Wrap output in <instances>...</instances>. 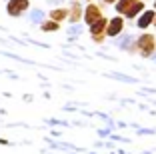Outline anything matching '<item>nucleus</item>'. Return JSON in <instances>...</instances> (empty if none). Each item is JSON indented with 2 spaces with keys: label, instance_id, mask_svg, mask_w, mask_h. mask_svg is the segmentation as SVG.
Listing matches in <instances>:
<instances>
[{
  "label": "nucleus",
  "instance_id": "obj_1",
  "mask_svg": "<svg viewBox=\"0 0 156 154\" xmlns=\"http://www.w3.org/2000/svg\"><path fill=\"white\" fill-rule=\"evenodd\" d=\"M130 52H138L142 58H150V56L156 52V38H154V34L142 32V34L136 38V42L130 46Z\"/></svg>",
  "mask_w": 156,
  "mask_h": 154
},
{
  "label": "nucleus",
  "instance_id": "obj_2",
  "mask_svg": "<svg viewBox=\"0 0 156 154\" xmlns=\"http://www.w3.org/2000/svg\"><path fill=\"white\" fill-rule=\"evenodd\" d=\"M106 24H108V18L102 16V18H98L94 24L88 26L90 36H92V40L96 42V44H102V42H104V38H106Z\"/></svg>",
  "mask_w": 156,
  "mask_h": 154
},
{
  "label": "nucleus",
  "instance_id": "obj_3",
  "mask_svg": "<svg viewBox=\"0 0 156 154\" xmlns=\"http://www.w3.org/2000/svg\"><path fill=\"white\" fill-rule=\"evenodd\" d=\"M30 8V0H6V14L12 18H18Z\"/></svg>",
  "mask_w": 156,
  "mask_h": 154
},
{
  "label": "nucleus",
  "instance_id": "obj_4",
  "mask_svg": "<svg viewBox=\"0 0 156 154\" xmlns=\"http://www.w3.org/2000/svg\"><path fill=\"white\" fill-rule=\"evenodd\" d=\"M104 14H102V8L98 4H94V2H88L86 6H84V12H82V20L90 26V24H94L98 18H102Z\"/></svg>",
  "mask_w": 156,
  "mask_h": 154
},
{
  "label": "nucleus",
  "instance_id": "obj_5",
  "mask_svg": "<svg viewBox=\"0 0 156 154\" xmlns=\"http://www.w3.org/2000/svg\"><path fill=\"white\" fill-rule=\"evenodd\" d=\"M124 30V16H114V18L108 20V24H106V36L108 38H116L118 34H122Z\"/></svg>",
  "mask_w": 156,
  "mask_h": 154
},
{
  "label": "nucleus",
  "instance_id": "obj_6",
  "mask_svg": "<svg viewBox=\"0 0 156 154\" xmlns=\"http://www.w3.org/2000/svg\"><path fill=\"white\" fill-rule=\"evenodd\" d=\"M82 12H84L82 2H80V0H72L70 6H68V18L66 20H68L70 24H78L82 20Z\"/></svg>",
  "mask_w": 156,
  "mask_h": 154
},
{
  "label": "nucleus",
  "instance_id": "obj_7",
  "mask_svg": "<svg viewBox=\"0 0 156 154\" xmlns=\"http://www.w3.org/2000/svg\"><path fill=\"white\" fill-rule=\"evenodd\" d=\"M154 16H156V10H152V8H144L142 12L138 14L136 26L140 28V30H146V28H150V26H152V22H154Z\"/></svg>",
  "mask_w": 156,
  "mask_h": 154
},
{
  "label": "nucleus",
  "instance_id": "obj_8",
  "mask_svg": "<svg viewBox=\"0 0 156 154\" xmlns=\"http://www.w3.org/2000/svg\"><path fill=\"white\" fill-rule=\"evenodd\" d=\"M144 8H146V2H144V0H138V2H134V4L130 6V8L126 10L122 16H126V18H130V20H136V18H138V14L142 12Z\"/></svg>",
  "mask_w": 156,
  "mask_h": 154
},
{
  "label": "nucleus",
  "instance_id": "obj_9",
  "mask_svg": "<svg viewBox=\"0 0 156 154\" xmlns=\"http://www.w3.org/2000/svg\"><path fill=\"white\" fill-rule=\"evenodd\" d=\"M48 18L54 20V22L62 24L66 18H68V8H64V6H58V8H52L50 12H48Z\"/></svg>",
  "mask_w": 156,
  "mask_h": 154
},
{
  "label": "nucleus",
  "instance_id": "obj_10",
  "mask_svg": "<svg viewBox=\"0 0 156 154\" xmlns=\"http://www.w3.org/2000/svg\"><path fill=\"white\" fill-rule=\"evenodd\" d=\"M134 2H138V0H116V2H114V10L120 14V16H122V14L126 12V10H128Z\"/></svg>",
  "mask_w": 156,
  "mask_h": 154
},
{
  "label": "nucleus",
  "instance_id": "obj_11",
  "mask_svg": "<svg viewBox=\"0 0 156 154\" xmlns=\"http://www.w3.org/2000/svg\"><path fill=\"white\" fill-rule=\"evenodd\" d=\"M40 30L42 32H58L60 30V24L54 22V20H50V18H46V20H42V22H40Z\"/></svg>",
  "mask_w": 156,
  "mask_h": 154
},
{
  "label": "nucleus",
  "instance_id": "obj_12",
  "mask_svg": "<svg viewBox=\"0 0 156 154\" xmlns=\"http://www.w3.org/2000/svg\"><path fill=\"white\" fill-rule=\"evenodd\" d=\"M100 2H102V4H114L116 0H100Z\"/></svg>",
  "mask_w": 156,
  "mask_h": 154
},
{
  "label": "nucleus",
  "instance_id": "obj_13",
  "mask_svg": "<svg viewBox=\"0 0 156 154\" xmlns=\"http://www.w3.org/2000/svg\"><path fill=\"white\" fill-rule=\"evenodd\" d=\"M152 26H154V28H156V16H154V22H152Z\"/></svg>",
  "mask_w": 156,
  "mask_h": 154
},
{
  "label": "nucleus",
  "instance_id": "obj_14",
  "mask_svg": "<svg viewBox=\"0 0 156 154\" xmlns=\"http://www.w3.org/2000/svg\"><path fill=\"white\" fill-rule=\"evenodd\" d=\"M48 2H60V0H48Z\"/></svg>",
  "mask_w": 156,
  "mask_h": 154
},
{
  "label": "nucleus",
  "instance_id": "obj_15",
  "mask_svg": "<svg viewBox=\"0 0 156 154\" xmlns=\"http://www.w3.org/2000/svg\"><path fill=\"white\" fill-rule=\"evenodd\" d=\"M152 10H156V0H154V8H152Z\"/></svg>",
  "mask_w": 156,
  "mask_h": 154
},
{
  "label": "nucleus",
  "instance_id": "obj_16",
  "mask_svg": "<svg viewBox=\"0 0 156 154\" xmlns=\"http://www.w3.org/2000/svg\"><path fill=\"white\" fill-rule=\"evenodd\" d=\"M88 2H92V0H86V4H88Z\"/></svg>",
  "mask_w": 156,
  "mask_h": 154
}]
</instances>
